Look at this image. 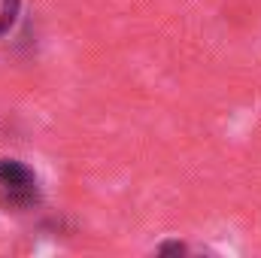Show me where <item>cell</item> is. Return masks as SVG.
Returning a JSON list of instances; mask_svg holds the SVG:
<instances>
[{
  "label": "cell",
  "instance_id": "6da1fadb",
  "mask_svg": "<svg viewBox=\"0 0 261 258\" xmlns=\"http://www.w3.org/2000/svg\"><path fill=\"white\" fill-rule=\"evenodd\" d=\"M37 203H40L37 173L15 158H0V207L9 213H28Z\"/></svg>",
  "mask_w": 261,
  "mask_h": 258
},
{
  "label": "cell",
  "instance_id": "7a4b0ae2",
  "mask_svg": "<svg viewBox=\"0 0 261 258\" xmlns=\"http://www.w3.org/2000/svg\"><path fill=\"white\" fill-rule=\"evenodd\" d=\"M158 252L161 255H170V252L173 255H182V252H189V246L186 243H164V246H158Z\"/></svg>",
  "mask_w": 261,
  "mask_h": 258
}]
</instances>
